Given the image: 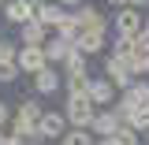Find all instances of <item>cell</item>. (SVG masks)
Returning <instances> with one entry per match:
<instances>
[{"label": "cell", "mask_w": 149, "mask_h": 145, "mask_svg": "<svg viewBox=\"0 0 149 145\" xmlns=\"http://www.w3.org/2000/svg\"><path fill=\"white\" fill-rule=\"evenodd\" d=\"M71 15H74V22H78L82 34H108V15H104L101 8H93L90 0H86L82 8H74Z\"/></svg>", "instance_id": "obj_3"}, {"label": "cell", "mask_w": 149, "mask_h": 145, "mask_svg": "<svg viewBox=\"0 0 149 145\" xmlns=\"http://www.w3.org/2000/svg\"><path fill=\"white\" fill-rule=\"evenodd\" d=\"M119 127H123V123H119V115L112 108H97V115H93V123H90V134L93 138H112Z\"/></svg>", "instance_id": "obj_10"}, {"label": "cell", "mask_w": 149, "mask_h": 145, "mask_svg": "<svg viewBox=\"0 0 149 145\" xmlns=\"http://www.w3.org/2000/svg\"><path fill=\"white\" fill-rule=\"evenodd\" d=\"M60 145H93V134L90 130H78V127H67V134H63Z\"/></svg>", "instance_id": "obj_19"}, {"label": "cell", "mask_w": 149, "mask_h": 145, "mask_svg": "<svg viewBox=\"0 0 149 145\" xmlns=\"http://www.w3.org/2000/svg\"><path fill=\"white\" fill-rule=\"evenodd\" d=\"M112 56L130 60V56H134V37H112Z\"/></svg>", "instance_id": "obj_20"}, {"label": "cell", "mask_w": 149, "mask_h": 145, "mask_svg": "<svg viewBox=\"0 0 149 145\" xmlns=\"http://www.w3.org/2000/svg\"><path fill=\"white\" fill-rule=\"evenodd\" d=\"M90 78L93 74H63V97H86L90 93Z\"/></svg>", "instance_id": "obj_15"}, {"label": "cell", "mask_w": 149, "mask_h": 145, "mask_svg": "<svg viewBox=\"0 0 149 145\" xmlns=\"http://www.w3.org/2000/svg\"><path fill=\"white\" fill-rule=\"evenodd\" d=\"M0 145H8V130H0Z\"/></svg>", "instance_id": "obj_26"}, {"label": "cell", "mask_w": 149, "mask_h": 145, "mask_svg": "<svg viewBox=\"0 0 149 145\" xmlns=\"http://www.w3.org/2000/svg\"><path fill=\"white\" fill-rule=\"evenodd\" d=\"M0 11H4V22H11V26H22V22L34 19V8H30L26 0H8Z\"/></svg>", "instance_id": "obj_12"}, {"label": "cell", "mask_w": 149, "mask_h": 145, "mask_svg": "<svg viewBox=\"0 0 149 145\" xmlns=\"http://www.w3.org/2000/svg\"><path fill=\"white\" fill-rule=\"evenodd\" d=\"M93 101V108H112L116 104V97H119V89L112 86L104 74H97V78H90V93H86Z\"/></svg>", "instance_id": "obj_7"}, {"label": "cell", "mask_w": 149, "mask_h": 145, "mask_svg": "<svg viewBox=\"0 0 149 145\" xmlns=\"http://www.w3.org/2000/svg\"><path fill=\"white\" fill-rule=\"evenodd\" d=\"M8 123H11V104L0 97V130H8Z\"/></svg>", "instance_id": "obj_23"}, {"label": "cell", "mask_w": 149, "mask_h": 145, "mask_svg": "<svg viewBox=\"0 0 149 145\" xmlns=\"http://www.w3.org/2000/svg\"><path fill=\"white\" fill-rule=\"evenodd\" d=\"M60 89H63V74L56 71V67H45V71H37L30 78V93L34 97H56Z\"/></svg>", "instance_id": "obj_6"}, {"label": "cell", "mask_w": 149, "mask_h": 145, "mask_svg": "<svg viewBox=\"0 0 149 145\" xmlns=\"http://www.w3.org/2000/svg\"><path fill=\"white\" fill-rule=\"evenodd\" d=\"M41 49H45V60H49V67H56V71L63 67V60H67V52H71V45H63L60 37H49Z\"/></svg>", "instance_id": "obj_14"}, {"label": "cell", "mask_w": 149, "mask_h": 145, "mask_svg": "<svg viewBox=\"0 0 149 145\" xmlns=\"http://www.w3.org/2000/svg\"><path fill=\"white\" fill-rule=\"evenodd\" d=\"M63 15H67V11H63L56 0H45V4L37 8V15H34V19L41 22V26H45V30H56V26L63 22Z\"/></svg>", "instance_id": "obj_13"}, {"label": "cell", "mask_w": 149, "mask_h": 145, "mask_svg": "<svg viewBox=\"0 0 149 145\" xmlns=\"http://www.w3.org/2000/svg\"><path fill=\"white\" fill-rule=\"evenodd\" d=\"M63 134H67V119H63V112H45L41 119H37V142H63Z\"/></svg>", "instance_id": "obj_5"}, {"label": "cell", "mask_w": 149, "mask_h": 145, "mask_svg": "<svg viewBox=\"0 0 149 145\" xmlns=\"http://www.w3.org/2000/svg\"><path fill=\"white\" fill-rule=\"evenodd\" d=\"M142 22H146V15H142L138 8H119V11L108 19V26L116 30V37H138L142 34Z\"/></svg>", "instance_id": "obj_4"}, {"label": "cell", "mask_w": 149, "mask_h": 145, "mask_svg": "<svg viewBox=\"0 0 149 145\" xmlns=\"http://www.w3.org/2000/svg\"><path fill=\"white\" fill-rule=\"evenodd\" d=\"M60 74H90V60L78 52V49H71L67 60H63V67H60Z\"/></svg>", "instance_id": "obj_17"}, {"label": "cell", "mask_w": 149, "mask_h": 145, "mask_svg": "<svg viewBox=\"0 0 149 145\" xmlns=\"http://www.w3.org/2000/svg\"><path fill=\"white\" fill-rule=\"evenodd\" d=\"M123 127H130L138 138L142 134H149V108H138V112H130L127 119H123Z\"/></svg>", "instance_id": "obj_18"}, {"label": "cell", "mask_w": 149, "mask_h": 145, "mask_svg": "<svg viewBox=\"0 0 149 145\" xmlns=\"http://www.w3.org/2000/svg\"><path fill=\"white\" fill-rule=\"evenodd\" d=\"M15 67H19V74H30V78H34L37 71H45V67H49L45 49H22V45H19V52H15Z\"/></svg>", "instance_id": "obj_9"}, {"label": "cell", "mask_w": 149, "mask_h": 145, "mask_svg": "<svg viewBox=\"0 0 149 145\" xmlns=\"http://www.w3.org/2000/svg\"><path fill=\"white\" fill-rule=\"evenodd\" d=\"M4 4H8V0H0V8H4Z\"/></svg>", "instance_id": "obj_27"}, {"label": "cell", "mask_w": 149, "mask_h": 145, "mask_svg": "<svg viewBox=\"0 0 149 145\" xmlns=\"http://www.w3.org/2000/svg\"><path fill=\"white\" fill-rule=\"evenodd\" d=\"M97 145H119L116 138H97Z\"/></svg>", "instance_id": "obj_25"}, {"label": "cell", "mask_w": 149, "mask_h": 145, "mask_svg": "<svg viewBox=\"0 0 149 145\" xmlns=\"http://www.w3.org/2000/svg\"><path fill=\"white\" fill-rule=\"evenodd\" d=\"M93 115H97V108H93L90 97H63V119H67V127L90 130Z\"/></svg>", "instance_id": "obj_2"}, {"label": "cell", "mask_w": 149, "mask_h": 145, "mask_svg": "<svg viewBox=\"0 0 149 145\" xmlns=\"http://www.w3.org/2000/svg\"><path fill=\"white\" fill-rule=\"evenodd\" d=\"M112 138H116V142H119V145H142V142H138V134H134V130H130V127H119V130H116V134H112Z\"/></svg>", "instance_id": "obj_21"}, {"label": "cell", "mask_w": 149, "mask_h": 145, "mask_svg": "<svg viewBox=\"0 0 149 145\" xmlns=\"http://www.w3.org/2000/svg\"><path fill=\"white\" fill-rule=\"evenodd\" d=\"M15 78H19V67H15V63H0V86H11Z\"/></svg>", "instance_id": "obj_22"}, {"label": "cell", "mask_w": 149, "mask_h": 145, "mask_svg": "<svg viewBox=\"0 0 149 145\" xmlns=\"http://www.w3.org/2000/svg\"><path fill=\"white\" fill-rule=\"evenodd\" d=\"M104 41H108V34H82L74 49H78V52L86 56V60H93V56H97L101 49H104Z\"/></svg>", "instance_id": "obj_16"}, {"label": "cell", "mask_w": 149, "mask_h": 145, "mask_svg": "<svg viewBox=\"0 0 149 145\" xmlns=\"http://www.w3.org/2000/svg\"><path fill=\"white\" fill-rule=\"evenodd\" d=\"M104 78H108L112 86H116V89L123 93L130 86V82H134V74H130V60H119V56H108V60H104Z\"/></svg>", "instance_id": "obj_8"}, {"label": "cell", "mask_w": 149, "mask_h": 145, "mask_svg": "<svg viewBox=\"0 0 149 145\" xmlns=\"http://www.w3.org/2000/svg\"><path fill=\"white\" fill-rule=\"evenodd\" d=\"M19 41H22V49H41V45L49 41V30H45L37 19H30V22L19 26Z\"/></svg>", "instance_id": "obj_11"}, {"label": "cell", "mask_w": 149, "mask_h": 145, "mask_svg": "<svg viewBox=\"0 0 149 145\" xmlns=\"http://www.w3.org/2000/svg\"><path fill=\"white\" fill-rule=\"evenodd\" d=\"M45 115L41 108V97L34 93H22V101H19V108L11 112V123H8V134H15L22 142H37V119Z\"/></svg>", "instance_id": "obj_1"}, {"label": "cell", "mask_w": 149, "mask_h": 145, "mask_svg": "<svg viewBox=\"0 0 149 145\" xmlns=\"http://www.w3.org/2000/svg\"><path fill=\"white\" fill-rule=\"evenodd\" d=\"M56 4H60V8H63V11H74V8H82V4H86V0H56Z\"/></svg>", "instance_id": "obj_24"}]
</instances>
